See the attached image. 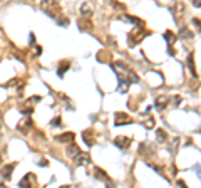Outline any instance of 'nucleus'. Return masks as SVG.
<instances>
[{
    "label": "nucleus",
    "mask_w": 201,
    "mask_h": 188,
    "mask_svg": "<svg viewBox=\"0 0 201 188\" xmlns=\"http://www.w3.org/2000/svg\"><path fill=\"white\" fill-rule=\"evenodd\" d=\"M146 35H149V32L144 30V29H141V27H136V29H132V30L127 34L129 47H134V45H138L139 42H141L142 39L146 37Z\"/></svg>",
    "instance_id": "1"
},
{
    "label": "nucleus",
    "mask_w": 201,
    "mask_h": 188,
    "mask_svg": "<svg viewBox=\"0 0 201 188\" xmlns=\"http://www.w3.org/2000/svg\"><path fill=\"white\" fill-rule=\"evenodd\" d=\"M117 76V81H119V87H117V91L123 94H127L129 91V86H131V79L127 77V74H121V72H116Z\"/></svg>",
    "instance_id": "2"
},
{
    "label": "nucleus",
    "mask_w": 201,
    "mask_h": 188,
    "mask_svg": "<svg viewBox=\"0 0 201 188\" xmlns=\"http://www.w3.org/2000/svg\"><path fill=\"white\" fill-rule=\"evenodd\" d=\"M42 9H44L50 17H57L59 12H60V5L57 2H47V3L42 2Z\"/></svg>",
    "instance_id": "3"
},
{
    "label": "nucleus",
    "mask_w": 201,
    "mask_h": 188,
    "mask_svg": "<svg viewBox=\"0 0 201 188\" xmlns=\"http://www.w3.org/2000/svg\"><path fill=\"white\" fill-rule=\"evenodd\" d=\"M132 123V118L127 116L126 113H116L114 114V125L116 126H123V125H131Z\"/></svg>",
    "instance_id": "4"
},
{
    "label": "nucleus",
    "mask_w": 201,
    "mask_h": 188,
    "mask_svg": "<svg viewBox=\"0 0 201 188\" xmlns=\"http://www.w3.org/2000/svg\"><path fill=\"white\" fill-rule=\"evenodd\" d=\"M34 183H35V175L34 173H27L19 182V188H34Z\"/></svg>",
    "instance_id": "5"
},
{
    "label": "nucleus",
    "mask_w": 201,
    "mask_h": 188,
    "mask_svg": "<svg viewBox=\"0 0 201 188\" xmlns=\"http://www.w3.org/2000/svg\"><path fill=\"white\" fill-rule=\"evenodd\" d=\"M114 144H116L119 150H127L129 144H131V138L124 136V134H121V136L114 138Z\"/></svg>",
    "instance_id": "6"
},
{
    "label": "nucleus",
    "mask_w": 201,
    "mask_h": 188,
    "mask_svg": "<svg viewBox=\"0 0 201 188\" xmlns=\"http://www.w3.org/2000/svg\"><path fill=\"white\" fill-rule=\"evenodd\" d=\"M168 102H169V98H168V96H164V94L156 96V99H154V106H156L157 109H164V108L168 106Z\"/></svg>",
    "instance_id": "7"
},
{
    "label": "nucleus",
    "mask_w": 201,
    "mask_h": 188,
    "mask_svg": "<svg viewBox=\"0 0 201 188\" xmlns=\"http://www.w3.org/2000/svg\"><path fill=\"white\" fill-rule=\"evenodd\" d=\"M74 138L75 134L74 133H64V134H59V136H55V140L59 141V143H74Z\"/></svg>",
    "instance_id": "8"
},
{
    "label": "nucleus",
    "mask_w": 201,
    "mask_h": 188,
    "mask_svg": "<svg viewBox=\"0 0 201 188\" xmlns=\"http://www.w3.org/2000/svg\"><path fill=\"white\" fill-rule=\"evenodd\" d=\"M74 163L75 165H87V163H91V156H89L87 153H79L77 156L74 158Z\"/></svg>",
    "instance_id": "9"
},
{
    "label": "nucleus",
    "mask_w": 201,
    "mask_h": 188,
    "mask_svg": "<svg viewBox=\"0 0 201 188\" xmlns=\"http://www.w3.org/2000/svg\"><path fill=\"white\" fill-rule=\"evenodd\" d=\"M79 153H81V150H79V146H77L75 143H70L69 146H67V151H66V155H67L69 158H72V159H74V158L77 156Z\"/></svg>",
    "instance_id": "10"
},
{
    "label": "nucleus",
    "mask_w": 201,
    "mask_h": 188,
    "mask_svg": "<svg viewBox=\"0 0 201 188\" xmlns=\"http://www.w3.org/2000/svg\"><path fill=\"white\" fill-rule=\"evenodd\" d=\"M82 136H84V143L87 144V146H92V144H94V131L92 129H85L84 133H82Z\"/></svg>",
    "instance_id": "11"
},
{
    "label": "nucleus",
    "mask_w": 201,
    "mask_h": 188,
    "mask_svg": "<svg viewBox=\"0 0 201 188\" xmlns=\"http://www.w3.org/2000/svg\"><path fill=\"white\" fill-rule=\"evenodd\" d=\"M77 25L81 27L82 30H91L92 29V22L87 19V17H81V19L77 20Z\"/></svg>",
    "instance_id": "12"
},
{
    "label": "nucleus",
    "mask_w": 201,
    "mask_h": 188,
    "mask_svg": "<svg viewBox=\"0 0 201 188\" xmlns=\"http://www.w3.org/2000/svg\"><path fill=\"white\" fill-rule=\"evenodd\" d=\"M32 126H34V123H32V119H30V118H25L24 121L20 123L19 126H17V129H19V131H22V133H27V131L30 129Z\"/></svg>",
    "instance_id": "13"
},
{
    "label": "nucleus",
    "mask_w": 201,
    "mask_h": 188,
    "mask_svg": "<svg viewBox=\"0 0 201 188\" xmlns=\"http://www.w3.org/2000/svg\"><path fill=\"white\" fill-rule=\"evenodd\" d=\"M13 168H15V163H9V165H7L5 168L2 170L3 178H7V180H10V178H12V171H13Z\"/></svg>",
    "instance_id": "14"
},
{
    "label": "nucleus",
    "mask_w": 201,
    "mask_h": 188,
    "mask_svg": "<svg viewBox=\"0 0 201 188\" xmlns=\"http://www.w3.org/2000/svg\"><path fill=\"white\" fill-rule=\"evenodd\" d=\"M70 67V61H62L59 64V69H57V74H59L60 77H64V74H66V71Z\"/></svg>",
    "instance_id": "15"
},
{
    "label": "nucleus",
    "mask_w": 201,
    "mask_h": 188,
    "mask_svg": "<svg viewBox=\"0 0 201 188\" xmlns=\"http://www.w3.org/2000/svg\"><path fill=\"white\" fill-rule=\"evenodd\" d=\"M121 19H123V20H127V22H131V24H136V25H139V27L144 25V22H142L141 19H138V17H132V15H123Z\"/></svg>",
    "instance_id": "16"
},
{
    "label": "nucleus",
    "mask_w": 201,
    "mask_h": 188,
    "mask_svg": "<svg viewBox=\"0 0 201 188\" xmlns=\"http://www.w3.org/2000/svg\"><path fill=\"white\" fill-rule=\"evenodd\" d=\"M81 12L84 17H91L92 15V5L91 3H82L81 5Z\"/></svg>",
    "instance_id": "17"
},
{
    "label": "nucleus",
    "mask_w": 201,
    "mask_h": 188,
    "mask_svg": "<svg viewBox=\"0 0 201 188\" xmlns=\"http://www.w3.org/2000/svg\"><path fill=\"white\" fill-rule=\"evenodd\" d=\"M188 69H189V72H191V76H195L196 77V67H195V59H193V54H189L188 56Z\"/></svg>",
    "instance_id": "18"
},
{
    "label": "nucleus",
    "mask_w": 201,
    "mask_h": 188,
    "mask_svg": "<svg viewBox=\"0 0 201 188\" xmlns=\"http://www.w3.org/2000/svg\"><path fill=\"white\" fill-rule=\"evenodd\" d=\"M164 39L168 40V45H169V47H173V44H174V40H176V35L173 34V32H171V30H166V32H164Z\"/></svg>",
    "instance_id": "19"
},
{
    "label": "nucleus",
    "mask_w": 201,
    "mask_h": 188,
    "mask_svg": "<svg viewBox=\"0 0 201 188\" xmlns=\"http://www.w3.org/2000/svg\"><path fill=\"white\" fill-rule=\"evenodd\" d=\"M156 140L159 141V143H164V141H168V134L164 129H156Z\"/></svg>",
    "instance_id": "20"
},
{
    "label": "nucleus",
    "mask_w": 201,
    "mask_h": 188,
    "mask_svg": "<svg viewBox=\"0 0 201 188\" xmlns=\"http://www.w3.org/2000/svg\"><path fill=\"white\" fill-rule=\"evenodd\" d=\"M97 61H100V62H109V52H107V51L99 52V54H97Z\"/></svg>",
    "instance_id": "21"
},
{
    "label": "nucleus",
    "mask_w": 201,
    "mask_h": 188,
    "mask_svg": "<svg viewBox=\"0 0 201 188\" xmlns=\"http://www.w3.org/2000/svg\"><path fill=\"white\" fill-rule=\"evenodd\" d=\"M179 35H181V37H184V39H189V37H193V34H191V32H189L188 29H186V27H183V29L179 30Z\"/></svg>",
    "instance_id": "22"
},
{
    "label": "nucleus",
    "mask_w": 201,
    "mask_h": 188,
    "mask_svg": "<svg viewBox=\"0 0 201 188\" xmlns=\"http://www.w3.org/2000/svg\"><path fill=\"white\" fill-rule=\"evenodd\" d=\"M60 125H62V118H60V116H55V118L50 121V126H54V128H57V126H60Z\"/></svg>",
    "instance_id": "23"
},
{
    "label": "nucleus",
    "mask_w": 201,
    "mask_h": 188,
    "mask_svg": "<svg viewBox=\"0 0 201 188\" xmlns=\"http://www.w3.org/2000/svg\"><path fill=\"white\" fill-rule=\"evenodd\" d=\"M191 24H193V27H196V30L201 32V20L199 19H196V17H195V19L191 20Z\"/></svg>",
    "instance_id": "24"
},
{
    "label": "nucleus",
    "mask_w": 201,
    "mask_h": 188,
    "mask_svg": "<svg viewBox=\"0 0 201 188\" xmlns=\"http://www.w3.org/2000/svg\"><path fill=\"white\" fill-rule=\"evenodd\" d=\"M57 22H59V25H62V27H67V25H69V19H66V17H62V19H59Z\"/></svg>",
    "instance_id": "25"
},
{
    "label": "nucleus",
    "mask_w": 201,
    "mask_h": 188,
    "mask_svg": "<svg viewBox=\"0 0 201 188\" xmlns=\"http://www.w3.org/2000/svg\"><path fill=\"white\" fill-rule=\"evenodd\" d=\"M154 123H156V121H154V119L151 118V119H148V121L144 123V126L148 128V129H151V128H154Z\"/></svg>",
    "instance_id": "26"
},
{
    "label": "nucleus",
    "mask_w": 201,
    "mask_h": 188,
    "mask_svg": "<svg viewBox=\"0 0 201 188\" xmlns=\"http://www.w3.org/2000/svg\"><path fill=\"white\" fill-rule=\"evenodd\" d=\"M181 102V96H174V106H179Z\"/></svg>",
    "instance_id": "27"
},
{
    "label": "nucleus",
    "mask_w": 201,
    "mask_h": 188,
    "mask_svg": "<svg viewBox=\"0 0 201 188\" xmlns=\"http://www.w3.org/2000/svg\"><path fill=\"white\" fill-rule=\"evenodd\" d=\"M39 166H49V161L47 159H40V161H39Z\"/></svg>",
    "instance_id": "28"
},
{
    "label": "nucleus",
    "mask_w": 201,
    "mask_h": 188,
    "mask_svg": "<svg viewBox=\"0 0 201 188\" xmlns=\"http://www.w3.org/2000/svg\"><path fill=\"white\" fill-rule=\"evenodd\" d=\"M178 186H179V188H188V186H186V183L183 182V180H178Z\"/></svg>",
    "instance_id": "29"
},
{
    "label": "nucleus",
    "mask_w": 201,
    "mask_h": 188,
    "mask_svg": "<svg viewBox=\"0 0 201 188\" xmlns=\"http://www.w3.org/2000/svg\"><path fill=\"white\" fill-rule=\"evenodd\" d=\"M30 45H35V35L30 34Z\"/></svg>",
    "instance_id": "30"
},
{
    "label": "nucleus",
    "mask_w": 201,
    "mask_h": 188,
    "mask_svg": "<svg viewBox=\"0 0 201 188\" xmlns=\"http://www.w3.org/2000/svg\"><path fill=\"white\" fill-rule=\"evenodd\" d=\"M40 52H42V49L37 45V47H35V54H37V56H40Z\"/></svg>",
    "instance_id": "31"
},
{
    "label": "nucleus",
    "mask_w": 201,
    "mask_h": 188,
    "mask_svg": "<svg viewBox=\"0 0 201 188\" xmlns=\"http://www.w3.org/2000/svg\"><path fill=\"white\" fill-rule=\"evenodd\" d=\"M193 5H195V7H201V0H196V2H193Z\"/></svg>",
    "instance_id": "32"
},
{
    "label": "nucleus",
    "mask_w": 201,
    "mask_h": 188,
    "mask_svg": "<svg viewBox=\"0 0 201 188\" xmlns=\"http://www.w3.org/2000/svg\"><path fill=\"white\" fill-rule=\"evenodd\" d=\"M60 188H74L72 185H64V186H60Z\"/></svg>",
    "instance_id": "33"
},
{
    "label": "nucleus",
    "mask_w": 201,
    "mask_h": 188,
    "mask_svg": "<svg viewBox=\"0 0 201 188\" xmlns=\"http://www.w3.org/2000/svg\"><path fill=\"white\" fill-rule=\"evenodd\" d=\"M0 188H7L5 185H3V183H0Z\"/></svg>",
    "instance_id": "34"
},
{
    "label": "nucleus",
    "mask_w": 201,
    "mask_h": 188,
    "mask_svg": "<svg viewBox=\"0 0 201 188\" xmlns=\"http://www.w3.org/2000/svg\"><path fill=\"white\" fill-rule=\"evenodd\" d=\"M0 161H2V158H0Z\"/></svg>",
    "instance_id": "35"
}]
</instances>
